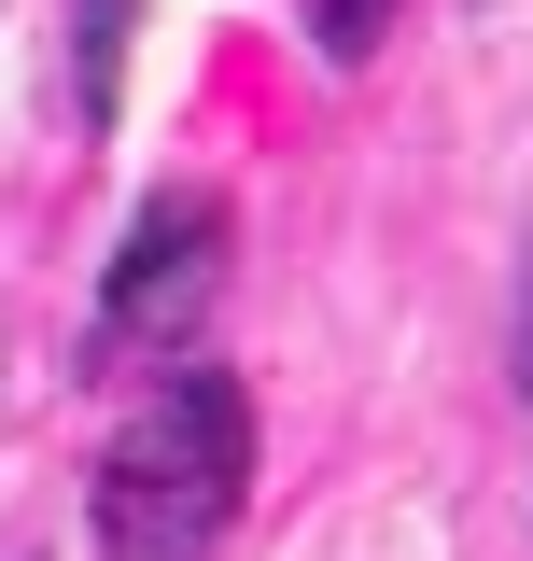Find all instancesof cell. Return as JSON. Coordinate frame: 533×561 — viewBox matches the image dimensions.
I'll use <instances>...</instances> for the list:
<instances>
[{
	"instance_id": "6da1fadb",
	"label": "cell",
	"mask_w": 533,
	"mask_h": 561,
	"mask_svg": "<svg viewBox=\"0 0 533 561\" xmlns=\"http://www.w3.org/2000/svg\"><path fill=\"white\" fill-rule=\"evenodd\" d=\"M253 478V408L225 365H169L99 449V548L113 561H211Z\"/></svg>"
},
{
	"instance_id": "7a4b0ae2",
	"label": "cell",
	"mask_w": 533,
	"mask_h": 561,
	"mask_svg": "<svg viewBox=\"0 0 533 561\" xmlns=\"http://www.w3.org/2000/svg\"><path fill=\"white\" fill-rule=\"evenodd\" d=\"M211 280H225V197H211V183L140 197L127 253H113V295H99V337H113V351H169L211 309Z\"/></svg>"
},
{
	"instance_id": "3957f363",
	"label": "cell",
	"mask_w": 533,
	"mask_h": 561,
	"mask_svg": "<svg viewBox=\"0 0 533 561\" xmlns=\"http://www.w3.org/2000/svg\"><path fill=\"white\" fill-rule=\"evenodd\" d=\"M127 28H140V0H84V127H113V99H127Z\"/></svg>"
},
{
	"instance_id": "277c9868",
	"label": "cell",
	"mask_w": 533,
	"mask_h": 561,
	"mask_svg": "<svg viewBox=\"0 0 533 561\" xmlns=\"http://www.w3.org/2000/svg\"><path fill=\"white\" fill-rule=\"evenodd\" d=\"M295 14H309V43H324L337 70H351V57H379V28H394V0H295Z\"/></svg>"
}]
</instances>
